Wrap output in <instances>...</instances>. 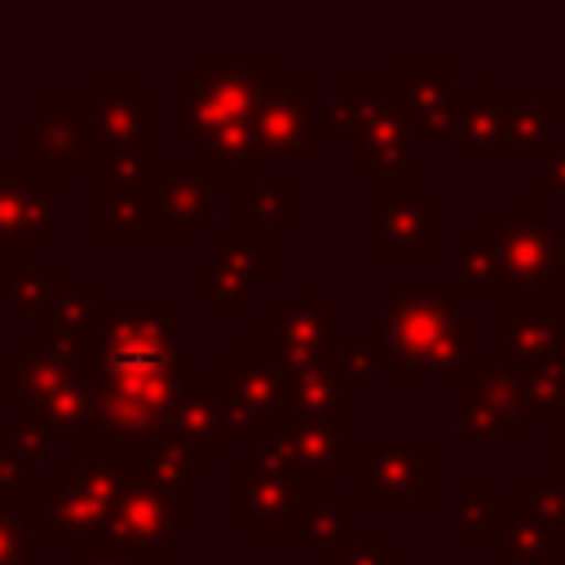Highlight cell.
<instances>
[{
  "mask_svg": "<svg viewBox=\"0 0 565 565\" xmlns=\"http://www.w3.org/2000/svg\"><path fill=\"white\" fill-rule=\"evenodd\" d=\"M508 499L494 481H459L455 486V539L459 543H494L503 525Z\"/></svg>",
  "mask_w": 565,
  "mask_h": 565,
  "instance_id": "obj_37",
  "label": "cell"
},
{
  "mask_svg": "<svg viewBox=\"0 0 565 565\" xmlns=\"http://www.w3.org/2000/svg\"><path fill=\"white\" fill-rule=\"evenodd\" d=\"M282 441L291 450V468H296V481L305 486H327L335 481L340 463L353 459L358 450V433L353 424H313V419H291L282 428Z\"/></svg>",
  "mask_w": 565,
  "mask_h": 565,
  "instance_id": "obj_24",
  "label": "cell"
},
{
  "mask_svg": "<svg viewBox=\"0 0 565 565\" xmlns=\"http://www.w3.org/2000/svg\"><path fill=\"white\" fill-rule=\"evenodd\" d=\"M57 238V181L44 172L0 159V247L26 243L44 247Z\"/></svg>",
  "mask_w": 565,
  "mask_h": 565,
  "instance_id": "obj_19",
  "label": "cell"
},
{
  "mask_svg": "<svg viewBox=\"0 0 565 565\" xmlns=\"http://www.w3.org/2000/svg\"><path fill=\"white\" fill-rule=\"evenodd\" d=\"M137 481V463L110 459H62L49 481H35L31 494V534L35 543H88L102 539L119 494Z\"/></svg>",
  "mask_w": 565,
  "mask_h": 565,
  "instance_id": "obj_3",
  "label": "cell"
},
{
  "mask_svg": "<svg viewBox=\"0 0 565 565\" xmlns=\"http://www.w3.org/2000/svg\"><path fill=\"white\" fill-rule=\"evenodd\" d=\"M252 137L256 154L269 163L313 159L318 154V84L313 79H278L269 93H260L252 110Z\"/></svg>",
  "mask_w": 565,
  "mask_h": 565,
  "instance_id": "obj_12",
  "label": "cell"
},
{
  "mask_svg": "<svg viewBox=\"0 0 565 565\" xmlns=\"http://www.w3.org/2000/svg\"><path fill=\"white\" fill-rule=\"evenodd\" d=\"M194 375L199 366L190 358L163 371H128V375H110L93 366V415L84 437L75 441V459L137 463L159 441L172 397Z\"/></svg>",
  "mask_w": 565,
  "mask_h": 565,
  "instance_id": "obj_2",
  "label": "cell"
},
{
  "mask_svg": "<svg viewBox=\"0 0 565 565\" xmlns=\"http://www.w3.org/2000/svg\"><path fill=\"white\" fill-rule=\"evenodd\" d=\"M397 75V97L402 110L411 119L415 141H450L455 132V79H459V62L455 57H402L393 66Z\"/></svg>",
  "mask_w": 565,
  "mask_h": 565,
  "instance_id": "obj_15",
  "label": "cell"
},
{
  "mask_svg": "<svg viewBox=\"0 0 565 565\" xmlns=\"http://www.w3.org/2000/svg\"><path fill=\"white\" fill-rule=\"evenodd\" d=\"M287 411L291 419H313V424H353L358 419V388L340 375L335 362L291 371L287 375Z\"/></svg>",
  "mask_w": 565,
  "mask_h": 565,
  "instance_id": "obj_26",
  "label": "cell"
},
{
  "mask_svg": "<svg viewBox=\"0 0 565 565\" xmlns=\"http://www.w3.org/2000/svg\"><path fill=\"white\" fill-rule=\"evenodd\" d=\"M163 441L181 446L185 455H194L199 463L216 459L221 450V388L212 380H185L181 393L172 397L168 415H163Z\"/></svg>",
  "mask_w": 565,
  "mask_h": 565,
  "instance_id": "obj_22",
  "label": "cell"
},
{
  "mask_svg": "<svg viewBox=\"0 0 565 565\" xmlns=\"http://www.w3.org/2000/svg\"><path fill=\"white\" fill-rule=\"evenodd\" d=\"M380 362H384V353H380L375 340H353V344L335 349V366H340V375H344L353 388L366 384V380L380 371Z\"/></svg>",
  "mask_w": 565,
  "mask_h": 565,
  "instance_id": "obj_44",
  "label": "cell"
},
{
  "mask_svg": "<svg viewBox=\"0 0 565 565\" xmlns=\"http://www.w3.org/2000/svg\"><path fill=\"white\" fill-rule=\"evenodd\" d=\"M397 93V79H340L327 102H318V137L322 141H353L358 124Z\"/></svg>",
  "mask_w": 565,
  "mask_h": 565,
  "instance_id": "obj_32",
  "label": "cell"
},
{
  "mask_svg": "<svg viewBox=\"0 0 565 565\" xmlns=\"http://www.w3.org/2000/svg\"><path fill=\"white\" fill-rule=\"evenodd\" d=\"M31 521H22L13 508L0 503V565H31Z\"/></svg>",
  "mask_w": 565,
  "mask_h": 565,
  "instance_id": "obj_43",
  "label": "cell"
},
{
  "mask_svg": "<svg viewBox=\"0 0 565 565\" xmlns=\"http://www.w3.org/2000/svg\"><path fill=\"white\" fill-rule=\"evenodd\" d=\"M194 468H199V459L185 455L181 446L163 441V437L137 459V477L177 512L181 525H190L199 516V481H194Z\"/></svg>",
  "mask_w": 565,
  "mask_h": 565,
  "instance_id": "obj_28",
  "label": "cell"
},
{
  "mask_svg": "<svg viewBox=\"0 0 565 565\" xmlns=\"http://www.w3.org/2000/svg\"><path fill=\"white\" fill-rule=\"evenodd\" d=\"M556 481H565V459H556Z\"/></svg>",
  "mask_w": 565,
  "mask_h": 565,
  "instance_id": "obj_51",
  "label": "cell"
},
{
  "mask_svg": "<svg viewBox=\"0 0 565 565\" xmlns=\"http://www.w3.org/2000/svg\"><path fill=\"white\" fill-rule=\"evenodd\" d=\"M353 172L371 185L415 177V132L402 110V97L388 93L353 132Z\"/></svg>",
  "mask_w": 565,
  "mask_h": 565,
  "instance_id": "obj_20",
  "label": "cell"
},
{
  "mask_svg": "<svg viewBox=\"0 0 565 565\" xmlns=\"http://www.w3.org/2000/svg\"><path fill=\"white\" fill-rule=\"evenodd\" d=\"M177 565H212V561H177Z\"/></svg>",
  "mask_w": 565,
  "mask_h": 565,
  "instance_id": "obj_52",
  "label": "cell"
},
{
  "mask_svg": "<svg viewBox=\"0 0 565 565\" xmlns=\"http://www.w3.org/2000/svg\"><path fill=\"white\" fill-rule=\"evenodd\" d=\"M300 212V190L291 177H278V181H265V177H247V181H234V216L247 221L252 230L269 225H291Z\"/></svg>",
  "mask_w": 565,
  "mask_h": 565,
  "instance_id": "obj_35",
  "label": "cell"
},
{
  "mask_svg": "<svg viewBox=\"0 0 565 565\" xmlns=\"http://www.w3.org/2000/svg\"><path fill=\"white\" fill-rule=\"evenodd\" d=\"M75 565H150V561H137V556L110 547L106 539H88L75 547Z\"/></svg>",
  "mask_w": 565,
  "mask_h": 565,
  "instance_id": "obj_46",
  "label": "cell"
},
{
  "mask_svg": "<svg viewBox=\"0 0 565 565\" xmlns=\"http://www.w3.org/2000/svg\"><path fill=\"white\" fill-rule=\"evenodd\" d=\"M375 260L380 265L437 260V203L419 194L415 177L375 185Z\"/></svg>",
  "mask_w": 565,
  "mask_h": 565,
  "instance_id": "obj_11",
  "label": "cell"
},
{
  "mask_svg": "<svg viewBox=\"0 0 565 565\" xmlns=\"http://www.w3.org/2000/svg\"><path fill=\"white\" fill-rule=\"evenodd\" d=\"M565 199V137H556L543 154V177L534 185V203H552Z\"/></svg>",
  "mask_w": 565,
  "mask_h": 565,
  "instance_id": "obj_45",
  "label": "cell"
},
{
  "mask_svg": "<svg viewBox=\"0 0 565 565\" xmlns=\"http://www.w3.org/2000/svg\"><path fill=\"white\" fill-rule=\"evenodd\" d=\"M278 274V238L269 225L243 234V238H221L212 256L194 265V296L212 309L216 322H230L238 305Z\"/></svg>",
  "mask_w": 565,
  "mask_h": 565,
  "instance_id": "obj_9",
  "label": "cell"
},
{
  "mask_svg": "<svg viewBox=\"0 0 565 565\" xmlns=\"http://www.w3.org/2000/svg\"><path fill=\"white\" fill-rule=\"evenodd\" d=\"M455 287L463 300H503L508 274L499 252V221H481L477 234L455 243Z\"/></svg>",
  "mask_w": 565,
  "mask_h": 565,
  "instance_id": "obj_30",
  "label": "cell"
},
{
  "mask_svg": "<svg viewBox=\"0 0 565 565\" xmlns=\"http://www.w3.org/2000/svg\"><path fill=\"white\" fill-rule=\"evenodd\" d=\"M556 327H561V340H565V300H556Z\"/></svg>",
  "mask_w": 565,
  "mask_h": 565,
  "instance_id": "obj_49",
  "label": "cell"
},
{
  "mask_svg": "<svg viewBox=\"0 0 565 565\" xmlns=\"http://www.w3.org/2000/svg\"><path fill=\"white\" fill-rule=\"evenodd\" d=\"M335 331H340V305L322 300L309 278H300L296 296L274 305V318H260L252 327V340L282 362V371H309L335 362Z\"/></svg>",
  "mask_w": 565,
  "mask_h": 565,
  "instance_id": "obj_6",
  "label": "cell"
},
{
  "mask_svg": "<svg viewBox=\"0 0 565 565\" xmlns=\"http://www.w3.org/2000/svg\"><path fill=\"white\" fill-rule=\"evenodd\" d=\"M305 494H313V486L274 477L256 459H238L234 463V516L243 525H252V534L260 543H291V539H300L296 534V512H300Z\"/></svg>",
  "mask_w": 565,
  "mask_h": 565,
  "instance_id": "obj_16",
  "label": "cell"
},
{
  "mask_svg": "<svg viewBox=\"0 0 565 565\" xmlns=\"http://www.w3.org/2000/svg\"><path fill=\"white\" fill-rule=\"evenodd\" d=\"M93 234L102 243H159V212L150 181L137 185L93 181Z\"/></svg>",
  "mask_w": 565,
  "mask_h": 565,
  "instance_id": "obj_23",
  "label": "cell"
},
{
  "mask_svg": "<svg viewBox=\"0 0 565 565\" xmlns=\"http://www.w3.org/2000/svg\"><path fill=\"white\" fill-rule=\"evenodd\" d=\"M494 552H499L503 565H552L556 552H561V539L530 508H521L516 499H508L503 525H499V539H494Z\"/></svg>",
  "mask_w": 565,
  "mask_h": 565,
  "instance_id": "obj_34",
  "label": "cell"
},
{
  "mask_svg": "<svg viewBox=\"0 0 565 565\" xmlns=\"http://www.w3.org/2000/svg\"><path fill=\"white\" fill-rule=\"evenodd\" d=\"M93 102H35L26 119L13 124V159L44 172L49 181H66L79 163L93 159Z\"/></svg>",
  "mask_w": 565,
  "mask_h": 565,
  "instance_id": "obj_8",
  "label": "cell"
},
{
  "mask_svg": "<svg viewBox=\"0 0 565 565\" xmlns=\"http://www.w3.org/2000/svg\"><path fill=\"white\" fill-rule=\"evenodd\" d=\"M278 84V62H252V66H234V62H199L194 75L177 79L172 93L181 102L172 132L181 141H194L221 124H252V110L260 102V93H269Z\"/></svg>",
  "mask_w": 565,
  "mask_h": 565,
  "instance_id": "obj_4",
  "label": "cell"
},
{
  "mask_svg": "<svg viewBox=\"0 0 565 565\" xmlns=\"http://www.w3.org/2000/svg\"><path fill=\"white\" fill-rule=\"evenodd\" d=\"M455 159L481 163V159H503V97L494 79H481L472 97L459 102L455 110Z\"/></svg>",
  "mask_w": 565,
  "mask_h": 565,
  "instance_id": "obj_27",
  "label": "cell"
},
{
  "mask_svg": "<svg viewBox=\"0 0 565 565\" xmlns=\"http://www.w3.org/2000/svg\"><path fill=\"white\" fill-rule=\"evenodd\" d=\"M499 252L508 291L516 300H543L556 296L565 282V234L539 212L534 194L512 207L508 221H499Z\"/></svg>",
  "mask_w": 565,
  "mask_h": 565,
  "instance_id": "obj_7",
  "label": "cell"
},
{
  "mask_svg": "<svg viewBox=\"0 0 565 565\" xmlns=\"http://www.w3.org/2000/svg\"><path fill=\"white\" fill-rule=\"evenodd\" d=\"M0 446H9L13 455H22L26 463H44L53 455V433L44 424H35L26 411L13 406V415L0 419Z\"/></svg>",
  "mask_w": 565,
  "mask_h": 565,
  "instance_id": "obj_41",
  "label": "cell"
},
{
  "mask_svg": "<svg viewBox=\"0 0 565 565\" xmlns=\"http://www.w3.org/2000/svg\"><path fill=\"white\" fill-rule=\"evenodd\" d=\"M35 463H26L22 455H13L9 446H0V503L13 508V503H31L35 494V477H31Z\"/></svg>",
  "mask_w": 565,
  "mask_h": 565,
  "instance_id": "obj_42",
  "label": "cell"
},
{
  "mask_svg": "<svg viewBox=\"0 0 565 565\" xmlns=\"http://www.w3.org/2000/svg\"><path fill=\"white\" fill-rule=\"evenodd\" d=\"M57 291V269L53 260H44L35 247L26 243H4L0 247V300L22 318V322H40L49 300Z\"/></svg>",
  "mask_w": 565,
  "mask_h": 565,
  "instance_id": "obj_25",
  "label": "cell"
},
{
  "mask_svg": "<svg viewBox=\"0 0 565 565\" xmlns=\"http://www.w3.org/2000/svg\"><path fill=\"white\" fill-rule=\"evenodd\" d=\"M177 305L172 300H106L93 340V366L110 375L177 366Z\"/></svg>",
  "mask_w": 565,
  "mask_h": 565,
  "instance_id": "obj_5",
  "label": "cell"
},
{
  "mask_svg": "<svg viewBox=\"0 0 565 565\" xmlns=\"http://www.w3.org/2000/svg\"><path fill=\"white\" fill-rule=\"evenodd\" d=\"M159 243H194L216 207V177L199 159H159L150 172Z\"/></svg>",
  "mask_w": 565,
  "mask_h": 565,
  "instance_id": "obj_14",
  "label": "cell"
},
{
  "mask_svg": "<svg viewBox=\"0 0 565 565\" xmlns=\"http://www.w3.org/2000/svg\"><path fill=\"white\" fill-rule=\"evenodd\" d=\"M455 419H459L463 441H472V446H508L521 433V419L512 411L494 406L490 397H481L463 384H455Z\"/></svg>",
  "mask_w": 565,
  "mask_h": 565,
  "instance_id": "obj_38",
  "label": "cell"
},
{
  "mask_svg": "<svg viewBox=\"0 0 565 565\" xmlns=\"http://www.w3.org/2000/svg\"><path fill=\"white\" fill-rule=\"evenodd\" d=\"M459 287L455 282H397L380 309L375 344L402 384L428 375H468L481 362V327L459 318Z\"/></svg>",
  "mask_w": 565,
  "mask_h": 565,
  "instance_id": "obj_1",
  "label": "cell"
},
{
  "mask_svg": "<svg viewBox=\"0 0 565 565\" xmlns=\"http://www.w3.org/2000/svg\"><path fill=\"white\" fill-rule=\"evenodd\" d=\"M521 508H530L561 543H565V481H543V477H525L516 481V494H512Z\"/></svg>",
  "mask_w": 565,
  "mask_h": 565,
  "instance_id": "obj_40",
  "label": "cell"
},
{
  "mask_svg": "<svg viewBox=\"0 0 565 565\" xmlns=\"http://www.w3.org/2000/svg\"><path fill=\"white\" fill-rule=\"evenodd\" d=\"M556 106H561V119H565V79L556 84Z\"/></svg>",
  "mask_w": 565,
  "mask_h": 565,
  "instance_id": "obj_50",
  "label": "cell"
},
{
  "mask_svg": "<svg viewBox=\"0 0 565 565\" xmlns=\"http://www.w3.org/2000/svg\"><path fill=\"white\" fill-rule=\"evenodd\" d=\"M93 163L119 154H154V102H146L132 79L93 84Z\"/></svg>",
  "mask_w": 565,
  "mask_h": 565,
  "instance_id": "obj_18",
  "label": "cell"
},
{
  "mask_svg": "<svg viewBox=\"0 0 565 565\" xmlns=\"http://www.w3.org/2000/svg\"><path fill=\"white\" fill-rule=\"evenodd\" d=\"M565 415V366L521 375V419H561Z\"/></svg>",
  "mask_w": 565,
  "mask_h": 565,
  "instance_id": "obj_39",
  "label": "cell"
},
{
  "mask_svg": "<svg viewBox=\"0 0 565 565\" xmlns=\"http://www.w3.org/2000/svg\"><path fill=\"white\" fill-rule=\"evenodd\" d=\"M556 300L561 296H543V300H516L503 296L494 305V340H499V362L512 371H547V366H565V340L556 327Z\"/></svg>",
  "mask_w": 565,
  "mask_h": 565,
  "instance_id": "obj_13",
  "label": "cell"
},
{
  "mask_svg": "<svg viewBox=\"0 0 565 565\" xmlns=\"http://www.w3.org/2000/svg\"><path fill=\"white\" fill-rule=\"evenodd\" d=\"M296 534L313 547L318 561L340 565L358 543V499H322L318 490L305 494L296 512Z\"/></svg>",
  "mask_w": 565,
  "mask_h": 565,
  "instance_id": "obj_29",
  "label": "cell"
},
{
  "mask_svg": "<svg viewBox=\"0 0 565 565\" xmlns=\"http://www.w3.org/2000/svg\"><path fill=\"white\" fill-rule=\"evenodd\" d=\"M212 384L221 388L225 402H238V406H247L256 415H269V419H291V411H287V371L252 335H243L225 358H216Z\"/></svg>",
  "mask_w": 565,
  "mask_h": 565,
  "instance_id": "obj_21",
  "label": "cell"
},
{
  "mask_svg": "<svg viewBox=\"0 0 565 565\" xmlns=\"http://www.w3.org/2000/svg\"><path fill=\"white\" fill-rule=\"evenodd\" d=\"M177 525H181L177 512L137 477V481L119 494V503H115V512H110L102 539H106L110 547L137 556V561L177 565Z\"/></svg>",
  "mask_w": 565,
  "mask_h": 565,
  "instance_id": "obj_17",
  "label": "cell"
},
{
  "mask_svg": "<svg viewBox=\"0 0 565 565\" xmlns=\"http://www.w3.org/2000/svg\"><path fill=\"white\" fill-rule=\"evenodd\" d=\"M102 296H97V282L93 278H66L57 282L44 318L31 327V331H49V335H62L79 349L93 353V340H97V318H102Z\"/></svg>",
  "mask_w": 565,
  "mask_h": 565,
  "instance_id": "obj_31",
  "label": "cell"
},
{
  "mask_svg": "<svg viewBox=\"0 0 565 565\" xmlns=\"http://www.w3.org/2000/svg\"><path fill=\"white\" fill-rule=\"evenodd\" d=\"M194 146V159L221 181V177H234V181H247L256 177V137H252V124H221L203 137L190 141Z\"/></svg>",
  "mask_w": 565,
  "mask_h": 565,
  "instance_id": "obj_36",
  "label": "cell"
},
{
  "mask_svg": "<svg viewBox=\"0 0 565 565\" xmlns=\"http://www.w3.org/2000/svg\"><path fill=\"white\" fill-rule=\"evenodd\" d=\"M340 565H397V543L393 539H371V543L358 539Z\"/></svg>",
  "mask_w": 565,
  "mask_h": 565,
  "instance_id": "obj_47",
  "label": "cell"
},
{
  "mask_svg": "<svg viewBox=\"0 0 565 565\" xmlns=\"http://www.w3.org/2000/svg\"><path fill=\"white\" fill-rule=\"evenodd\" d=\"M556 459H565V415L556 419Z\"/></svg>",
  "mask_w": 565,
  "mask_h": 565,
  "instance_id": "obj_48",
  "label": "cell"
},
{
  "mask_svg": "<svg viewBox=\"0 0 565 565\" xmlns=\"http://www.w3.org/2000/svg\"><path fill=\"white\" fill-rule=\"evenodd\" d=\"M561 124V106L556 97L552 102H539V97H521V102H503V159H539L547 154V146L556 141L552 128Z\"/></svg>",
  "mask_w": 565,
  "mask_h": 565,
  "instance_id": "obj_33",
  "label": "cell"
},
{
  "mask_svg": "<svg viewBox=\"0 0 565 565\" xmlns=\"http://www.w3.org/2000/svg\"><path fill=\"white\" fill-rule=\"evenodd\" d=\"M358 503H433L437 499V446L433 441H358L353 450Z\"/></svg>",
  "mask_w": 565,
  "mask_h": 565,
  "instance_id": "obj_10",
  "label": "cell"
}]
</instances>
